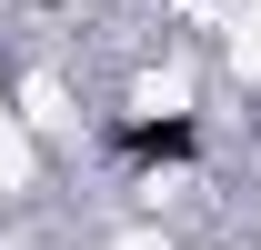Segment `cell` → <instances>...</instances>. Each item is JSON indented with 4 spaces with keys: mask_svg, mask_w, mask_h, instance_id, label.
Segmentation results:
<instances>
[{
    "mask_svg": "<svg viewBox=\"0 0 261 250\" xmlns=\"http://www.w3.org/2000/svg\"><path fill=\"white\" fill-rule=\"evenodd\" d=\"M121 150L141 170H171V160H201V120H121Z\"/></svg>",
    "mask_w": 261,
    "mask_h": 250,
    "instance_id": "6da1fadb",
    "label": "cell"
}]
</instances>
